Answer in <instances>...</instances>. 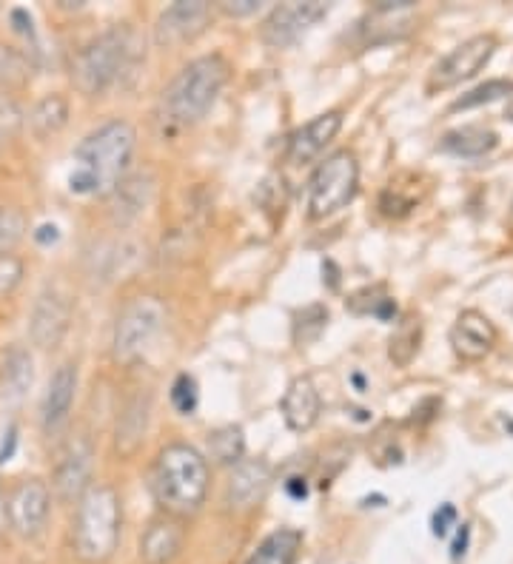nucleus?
Returning <instances> with one entry per match:
<instances>
[{"mask_svg": "<svg viewBox=\"0 0 513 564\" xmlns=\"http://www.w3.org/2000/svg\"><path fill=\"white\" fill-rule=\"evenodd\" d=\"M137 134L126 120H109L97 132L80 140L75 149V171L69 177V188L75 194H97L112 197L114 188L126 180L132 163Z\"/></svg>", "mask_w": 513, "mask_h": 564, "instance_id": "f257e3e1", "label": "nucleus"}, {"mask_svg": "<svg viewBox=\"0 0 513 564\" xmlns=\"http://www.w3.org/2000/svg\"><path fill=\"white\" fill-rule=\"evenodd\" d=\"M228 60L223 55H203L191 60L171 80L157 100V120L163 129H186L200 123L228 83Z\"/></svg>", "mask_w": 513, "mask_h": 564, "instance_id": "f03ea898", "label": "nucleus"}, {"mask_svg": "<svg viewBox=\"0 0 513 564\" xmlns=\"http://www.w3.org/2000/svg\"><path fill=\"white\" fill-rule=\"evenodd\" d=\"M154 502L169 516H194L209 493V462L191 445L163 448L152 470Z\"/></svg>", "mask_w": 513, "mask_h": 564, "instance_id": "7ed1b4c3", "label": "nucleus"}, {"mask_svg": "<svg viewBox=\"0 0 513 564\" xmlns=\"http://www.w3.org/2000/svg\"><path fill=\"white\" fill-rule=\"evenodd\" d=\"M134 60V32L129 26H114L89 40L72 60V83L77 92L103 94L112 89Z\"/></svg>", "mask_w": 513, "mask_h": 564, "instance_id": "20e7f679", "label": "nucleus"}, {"mask_svg": "<svg viewBox=\"0 0 513 564\" xmlns=\"http://www.w3.org/2000/svg\"><path fill=\"white\" fill-rule=\"evenodd\" d=\"M120 542V499L109 485H92L77 499L75 550L86 564L112 559Z\"/></svg>", "mask_w": 513, "mask_h": 564, "instance_id": "39448f33", "label": "nucleus"}, {"mask_svg": "<svg viewBox=\"0 0 513 564\" xmlns=\"http://www.w3.org/2000/svg\"><path fill=\"white\" fill-rule=\"evenodd\" d=\"M360 188V163L351 151H334L311 174L308 183V217L325 220L345 208Z\"/></svg>", "mask_w": 513, "mask_h": 564, "instance_id": "423d86ee", "label": "nucleus"}, {"mask_svg": "<svg viewBox=\"0 0 513 564\" xmlns=\"http://www.w3.org/2000/svg\"><path fill=\"white\" fill-rule=\"evenodd\" d=\"M166 322V305L157 297H134L123 305L114 325L112 351L117 362H134Z\"/></svg>", "mask_w": 513, "mask_h": 564, "instance_id": "0eeeda50", "label": "nucleus"}, {"mask_svg": "<svg viewBox=\"0 0 513 564\" xmlns=\"http://www.w3.org/2000/svg\"><path fill=\"white\" fill-rule=\"evenodd\" d=\"M496 46H499L496 35H474V38L462 40L454 52H448L434 66V72L428 77V92H445L479 75L491 63Z\"/></svg>", "mask_w": 513, "mask_h": 564, "instance_id": "6e6552de", "label": "nucleus"}, {"mask_svg": "<svg viewBox=\"0 0 513 564\" xmlns=\"http://www.w3.org/2000/svg\"><path fill=\"white\" fill-rule=\"evenodd\" d=\"M331 12V6L323 0H294V3H283L277 6L263 23L260 35L271 49H288L297 40L303 38L305 32H311L320 20Z\"/></svg>", "mask_w": 513, "mask_h": 564, "instance_id": "1a4fd4ad", "label": "nucleus"}, {"mask_svg": "<svg viewBox=\"0 0 513 564\" xmlns=\"http://www.w3.org/2000/svg\"><path fill=\"white\" fill-rule=\"evenodd\" d=\"M49 510H52V490L40 479H23L6 499L9 527L23 539L38 536L40 530L46 527Z\"/></svg>", "mask_w": 513, "mask_h": 564, "instance_id": "9d476101", "label": "nucleus"}, {"mask_svg": "<svg viewBox=\"0 0 513 564\" xmlns=\"http://www.w3.org/2000/svg\"><path fill=\"white\" fill-rule=\"evenodd\" d=\"M211 15H214V9L206 0H177L169 9H163L154 23V43L166 46V49L189 43L206 32Z\"/></svg>", "mask_w": 513, "mask_h": 564, "instance_id": "9b49d317", "label": "nucleus"}, {"mask_svg": "<svg viewBox=\"0 0 513 564\" xmlns=\"http://www.w3.org/2000/svg\"><path fill=\"white\" fill-rule=\"evenodd\" d=\"M69 325H72L69 297L60 294L57 288L40 291L29 314V339L43 351H52L69 334Z\"/></svg>", "mask_w": 513, "mask_h": 564, "instance_id": "f8f14e48", "label": "nucleus"}, {"mask_svg": "<svg viewBox=\"0 0 513 564\" xmlns=\"http://www.w3.org/2000/svg\"><path fill=\"white\" fill-rule=\"evenodd\" d=\"M496 325L482 311H474V308H468V311H462L459 317H456L454 328H451V348H454V354L462 362H479V359H485L491 351H494L496 345Z\"/></svg>", "mask_w": 513, "mask_h": 564, "instance_id": "ddd939ff", "label": "nucleus"}, {"mask_svg": "<svg viewBox=\"0 0 513 564\" xmlns=\"http://www.w3.org/2000/svg\"><path fill=\"white\" fill-rule=\"evenodd\" d=\"M92 445L86 439H75L60 453L55 468V490L63 502H75L92 488Z\"/></svg>", "mask_w": 513, "mask_h": 564, "instance_id": "4468645a", "label": "nucleus"}, {"mask_svg": "<svg viewBox=\"0 0 513 564\" xmlns=\"http://www.w3.org/2000/svg\"><path fill=\"white\" fill-rule=\"evenodd\" d=\"M342 129V112H325L314 120H308L303 129L288 137V163L294 166H303V163H311L314 157H320L325 151V146L337 137V132Z\"/></svg>", "mask_w": 513, "mask_h": 564, "instance_id": "2eb2a0df", "label": "nucleus"}, {"mask_svg": "<svg viewBox=\"0 0 513 564\" xmlns=\"http://www.w3.org/2000/svg\"><path fill=\"white\" fill-rule=\"evenodd\" d=\"M271 485V468L263 459H243L237 462L231 470V479H228L226 499L231 508L248 510L254 505L263 502V496L268 493Z\"/></svg>", "mask_w": 513, "mask_h": 564, "instance_id": "dca6fc26", "label": "nucleus"}, {"mask_svg": "<svg viewBox=\"0 0 513 564\" xmlns=\"http://www.w3.org/2000/svg\"><path fill=\"white\" fill-rule=\"evenodd\" d=\"M280 408H283L285 425L291 431L303 433L308 428H314L317 419H320V408H323V399H320V391H317L314 379L311 376H297L288 385Z\"/></svg>", "mask_w": 513, "mask_h": 564, "instance_id": "f3484780", "label": "nucleus"}, {"mask_svg": "<svg viewBox=\"0 0 513 564\" xmlns=\"http://www.w3.org/2000/svg\"><path fill=\"white\" fill-rule=\"evenodd\" d=\"M75 391L77 368L72 362H66L52 374L46 396H43V425H46V431H55L66 422V416L72 411V402H75Z\"/></svg>", "mask_w": 513, "mask_h": 564, "instance_id": "a211bd4d", "label": "nucleus"}, {"mask_svg": "<svg viewBox=\"0 0 513 564\" xmlns=\"http://www.w3.org/2000/svg\"><path fill=\"white\" fill-rule=\"evenodd\" d=\"M35 382V362L26 348H12L0 362V399L6 405H20Z\"/></svg>", "mask_w": 513, "mask_h": 564, "instance_id": "6ab92c4d", "label": "nucleus"}, {"mask_svg": "<svg viewBox=\"0 0 513 564\" xmlns=\"http://www.w3.org/2000/svg\"><path fill=\"white\" fill-rule=\"evenodd\" d=\"M499 146V134L485 126H462V129H451L442 134L439 140V151L451 154V157H462V160H476L485 157Z\"/></svg>", "mask_w": 513, "mask_h": 564, "instance_id": "aec40b11", "label": "nucleus"}, {"mask_svg": "<svg viewBox=\"0 0 513 564\" xmlns=\"http://www.w3.org/2000/svg\"><path fill=\"white\" fill-rule=\"evenodd\" d=\"M183 547V530L171 519H157L140 539V556L146 564H169Z\"/></svg>", "mask_w": 513, "mask_h": 564, "instance_id": "412c9836", "label": "nucleus"}, {"mask_svg": "<svg viewBox=\"0 0 513 564\" xmlns=\"http://www.w3.org/2000/svg\"><path fill=\"white\" fill-rule=\"evenodd\" d=\"M300 547H303V533L294 527H280L257 545L246 564H297Z\"/></svg>", "mask_w": 513, "mask_h": 564, "instance_id": "4be33fe9", "label": "nucleus"}, {"mask_svg": "<svg viewBox=\"0 0 513 564\" xmlns=\"http://www.w3.org/2000/svg\"><path fill=\"white\" fill-rule=\"evenodd\" d=\"M152 191V177L137 174V177L123 180L120 186L114 188V220L117 223H132V220H137L146 211V206H149Z\"/></svg>", "mask_w": 513, "mask_h": 564, "instance_id": "5701e85b", "label": "nucleus"}, {"mask_svg": "<svg viewBox=\"0 0 513 564\" xmlns=\"http://www.w3.org/2000/svg\"><path fill=\"white\" fill-rule=\"evenodd\" d=\"M419 345H422V320L417 314H405L388 339V357L394 365L405 368L419 354Z\"/></svg>", "mask_w": 513, "mask_h": 564, "instance_id": "b1692460", "label": "nucleus"}, {"mask_svg": "<svg viewBox=\"0 0 513 564\" xmlns=\"http://www.w3.org/2000/svg\"><path fill=\"white\" fill-rule=\"evenodd\" d=\"M29 123L40 137L60 132L69 123V103L63 94H46L35 103V109L29 112Z\"/></svg>", "mask_w": 513, "mask_h": 564, "instance_id": "393cba45", "label": "nucleus"}, {"mask_svg": "<svg viewBox=\"0 0 513 564\" xmlns=\"http://www.w3.org/2000/svg\"><path fill=\"white\" fill-rule=\"evenodd\" d=\"M32 75V63L15 46L0 43V89H20Z\"/></svg>", "mask_w": 513, "mask_h": 564, "instance_id": "a878e982", "label": "nucleus"}, {"mask_svg": "<svg viewBox=\"0 0 513 564\" xmlns=\"http://www.w3.org/2000/svg\"><path fill=\"white\" fill-rule=\"evenodd\" d=\"M209 451L211 459H217V462H223V465H237V462H243V451H246L243 431L234 428V425H226V428L214 431L209 436Z\"/></svg>", "mask_w": 513, "mask_h": 564, "instance_id": "bb28decb", "label": "nucleus"}, {"mask_svg": "<svg viewBox=\"0 0 513 564\" xmlns=\"http://www.w3.org/2000/svg\"><path fill=\"white\" fill-rule=\"evenodd\" d=\"M146 411L149 408H143V399H134L129 411L120 416V422H117V448H123L126 453L134 451V445L140 442V436L146 431V416H149Z\"/></svg>", "mask_w": 513, "mask_h": 564, "instance_id": "cd10ccee", "label": "nucleus"}, {"mask_svg": "<svg viewBox=\"0 0 513 564\" xmlns=\"http://www.w3.org/2000/svg\"><path fill=\"white\" fill-rule=\"evenodd\" d=\"M513 92L511 80H488L482 86H476L468 94L456 97L451 103V112H465V109H476V106H485V103H494V100H502Z\"/></svg>", "mask_w": 513, "mask_h": 564, "instance_id": "c85d7f7f", "label": "nucleus"}, {"mask_svg": "<svg viewBox=\"0 0 513 564\" xmlns=\"http://www.w3.org/2000/svg\"><path fill=\"white\" fill-rule=\"evenodd\" d=\"M325 325H328V308L325 305H308L303 311H297V317H294V342L297 345L317 342L325 331Z\"/></svg>", "mask_w": 513, "mask_h": 564, "instance_id": "c756f323", "label": "nucleus"}, {"mask_svg": "<svg viewBox=\"0 0 513 564\" xmlns=\"http://www.w3.org/2000/svg\"><path fill=\"white\" fill-rule=\"evenodd\" d=\"M197 402H200V391H197V382L194 376L180 374L171 385V405L180 411V414H194L197 411Z\"/></svg>", "mask_w": 513, "mask_h": 564, "instance_id": "7c9ffc66", "label": "nucleus"}, {"mask_svg": "<svg viewBox=\"0 0 513 564\" xmlns=\"http://www.w3.org/2000/svg\"><path fill=\"white\" fill-rule=\"evenodd\" d=\"M23 260L15 257V254H0V300L3 297H9V294H15V288H18L20 282H23Z\"/></svg>", "mask_w": 513, "mask_h": 564, "instance_id": "2f4dec72", "label": "nucleus"}, {"mask_svg": "<svg viewBox=\"0 0 513 564\" xmlns=\"http://www.w3.org/2000/svg\"><path fill=\"white\" fill-rule=\"evenodd\" d=\"M23 231H26L23 214L15 208H0V254H6L9 245L18 243Z\"/></svg>", "mask_w": 513, "mask_h": 564, "instance_id": "473e14b6", "label": "nucleus"}, {"mask_svg": "<svg viewBox=\"0 0 513 564\" xmlns=\"http://www.w3.org/2000/svg\"><path fill=\"white\" fill-rule=\"evenodd\" d=\"M217 9H220L223 15H228V18H248V15H254V12H260L263 3H260V0H223Z\"/></svg>", "mask_w": 513, "mask_h": 564, "instance_id": "72a5a7b5", "label": "nucleus"}, {"mask_svg": "<svg viewBox=\"0 0 513 564\" xmlns=\"http://www.w3.org/2000/svg\"><path fill=\"white\" fill-rule=\"evenodd\" d=\"M456 525V508L454 505H439V510L434 513V536L445 539L448 530Z\"/></svg>", "mask_w": 513, "mask_h": 564, "instance_id": "f704fd0d", "label": "nucleus"}, {"mask_svg": "<svg viewBox=\"0 0 513 564\" xmlns=\"http://www.w3.org/2000/svg\"><path fill=\"white\" fill-rule=\"evenodd\" d=\"M15 445H18V428H15V425H9L6 433H3V442H0V465H6V462L12 459Z\"/></svg>", "mask_w": 513, "mask_h": 564, "instance_id": "c9c22d12", "label": "nucleus"}, {"mask_svg": "<svg viewBox=\"0 0 513 564\" xmlns=\"http://www.w3.org/2000/svg\"><path fill=\"white\" fill-rule=\"evenodd\" d=\"M468 542H471V527L462 525V527H459V533H456V542L451 545V556H454V562H456V559H462V556H465V550H468Z\"/></svg>", "mask_w": 513, "mask_h": 564, "instance_id": "e433bc0d", "label": "nucleus"}, {"mask_svg": "<svg viewBox=\"0 0 513 564\" xmlns=\"http://www.w3.org/2000/svg\"><path fill=\"white\" fill-rule=\"evenodd\" d=\"M12 23H15V29H18L20 35H32V15L26 9H15L12 12Z\"/></svg>", "mask_w": 513, "mask_h": 564, "instance_id": "4c0bfd02", "label": "nucleus"}, {"mask_svg": "<svg viewBox=\"0 0 513 564\" xmlns=\"http://www.w3.org/2000/svg\"><path fill=\"white\" fill-rule=\"evenodd\" d=\"M57 237H60V234H57V226H49V223H46V226H40L38 231H35V240H38L40 245L57 243Z\"/></svg>", "mask_w": 513, "mask_h": 564, "instance_id": "58836bf2", "label": "nucleus"}, {"mask_svg": "<svg viewBox=\"0 0 513 564\" xmlns=\"http://www.w3.org/2000/svg\"><path fill=\"white\" fill-rule=\"evenodd\" d=\"M285 488H288V493H291L294 499H305V496H308V485H305V479H291Z\"/></svg>", "mask_w": 513, "mask_h": 564, "instance_id": "ea45409f", "label": "nucleus"}, {"mask_svg": "<svg viewBox=\"0 0 513 564\" xmlns=\"http://www.w3.org/2000/svg\"><path fill=\"white\" fill-rule=\"evenodd\" d=\"M3 522H6V502H3V490H0V530H3Z\"/></svg>", "mask_w": 513, "mask_h": 564, "instance_id": "a19ab883", "label": "nucleus"}, {"mask_svg": "<svg viewBox=\"0 0 513 564\" xmlns=\"http://www.w3.org/2000/svg\"><path fill=\"white\" fill-rule=\"evenodd\" d=\"M505 117H508V120H511V123H513V100H511V103H508V109H505Z\"/></svg>", "mask_w": 513, "mask_h": 564, "instance_id": "79ce46f5", "label": "nucleus"}, {"mask_svg": "<svg viewBox=\"0 0 513 564\" xmlns=\"http://www.w3.org/2000/svg\"><path fill=\"white\" fill-rule=\"evenodd\" d=\"M511 217H513V203H511Z\"/></svg>", "mask_w": 513, "mask_h": 564, "instance_id": "37998d69", "label": "nucleus"}]
</instances>
